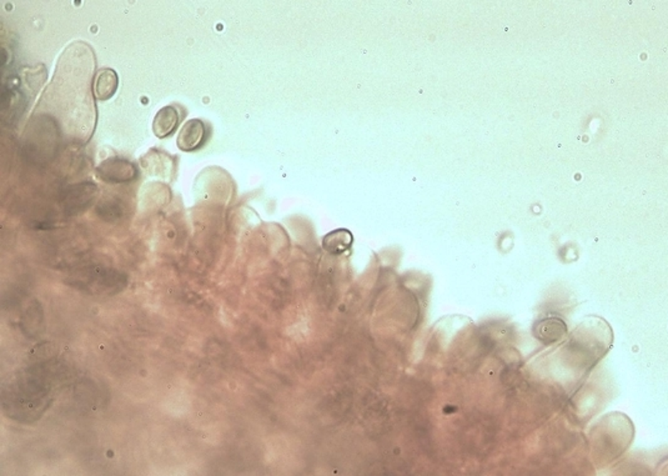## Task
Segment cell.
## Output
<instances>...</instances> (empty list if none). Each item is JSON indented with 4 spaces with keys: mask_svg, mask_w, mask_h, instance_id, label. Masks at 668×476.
<instances>
[{
    "mask_svg": "<svg viewBox=\"0 0 668 476\" xmlns=\"http://www.w3.org/2000/svg\"><path fill=\"white\" fill-rule=\"evenodd\" d=\"M137 168L125 159H107L97 168V174L105 181L123 183L137 176Z\"/></svg>",
    "mask_w": 668,
    "mask_h": 476,
    "instance_id": "obj_1",
    "label": "cell"
},
{
    "mask_svg": "<svg viewBox=\"0 0 668 476\" xmlns=\"http://www.w3.org/2000/svg\"><path fill=\"white\" fill-rule=\"evenodd\" d=\"M205 142V125L199 119H193L180 130L178 135L179 149L193 152L199 149Z\"/></svg>",
    "mask_w": 668,
    "mask_h": 476,
    "instance_id": "obj_2",
    "label": "cell"
},
{
    "mask_svg": "<svg viewBox=\"0 0 668 476\" xmlns=\"http://www.w3.org/2000/svg\"><path fill=\"white\" fill-rule=\"evenodd\" d=\"M94 193H97V186L94 185L83 184L69 189L64 201L65 209L73 210L75 213L79 210H84V208H87L88 205L92 203Z\"/></svg>",
    "mask_w": 668,
    "mask_h": 476,
    "instance_id": "obj_3",
    "label": "cell"
},
{
    "mask_svg": "<svg viewBox=\"0 0 668 476\" xmlns=\"http://www.w3.org/2000/svg\"><path fill=\"white\" fill-rule=\"evenodd\" d=\"M179 113L176 109L173 107H165L160 109L158 114L155 115L153 122L154 134L158 138H166L169 135L174 133L175 128L178 127Z\"/></svg>",
    "mask_w": 668,
    "mask_h": 476,
    "instance_id": "obj_4",
    "label": "cell"
},
{
    "mask_svg": "<svg viewBox=\"0 0 668 476\" xmlns=\"http://www.w3.org/2000/svg\"><path fill=\"white\" fill-rule=\"evenodd\" d=\"M566 334V324L560 319L542 320L536 327V335L545 344L555 343Z\"/></svg>",
    "mask_w": 668,
    "mask_h": 476,
    "instance_id": "obj_5",
    "label": "cell"
},
{
    "mask_svg": "<svg viewBox=\"0 0 668 476\" xmlns=\"http://www.w3.org/2000/svg\"><path fill=\"white\" fill-rule=\"evenodd\" d=\"M117 88V73L112 69H105L97 74L94 92L95 95L102 100H107L115 94Z\"/></svg>",
    "mask_w": 668,
    "mask_h": 476,
    "instance_id": "obj_6",
    "label": "cell"
}]
</instances>
